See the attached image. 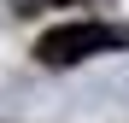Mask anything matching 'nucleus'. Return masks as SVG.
<instances>
[{
	"label": "nucleus",
	"instance_id": "obj_2",
	"mask_svg": "<svg viewBox=\"0 0 129 123\" xmlns=\"http://www.w3.org/2000/svg\"><path fill=\"white\" fill-rule=\"evenodd\" d=\"M47 6H76V0H47Z\"/></svg>",
	"mask_w": 129,
	"mask_h": 123
},
{
	"label": "nucleus",
	"instance_id": "obj_1",
	"mask_svg": "<svg viewBox=\"0 0 129 123\" xmlns=\"http://www.w3.org/2000/svg\"><path fill=\"white\" fill-rule=\"evenodd\" d=\"M112 47H129V24H59L35 41V59L41 65H82L94 53H112Z\"/></svg>",
	"mask_w": 129,
	"mask_h": 123
}]
</instances>
